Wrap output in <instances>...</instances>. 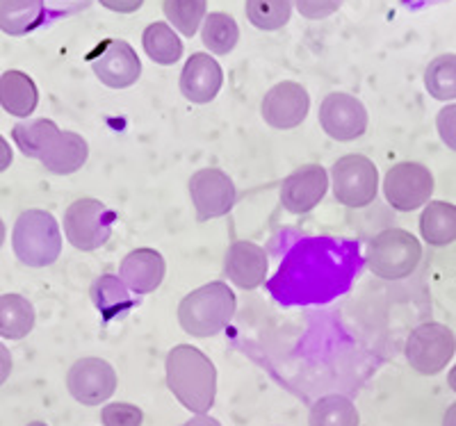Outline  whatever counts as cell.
I'll return each instance as SVG.
<instances>
[{
    "mask_svg": "<svg viewBox=\"0 0 456 426\" xmlns=\"http://www.w3.org/2000/svg\"><path fill=\"white\" fill-rule=\"evenodd\" d=\"M14 255L30 269L55 265L62 253V230L48 210L32 208L19 214L12 229Z\"/></svg>",
    "mask_w": 456,
    "mask_h": 426,
    "instance_id": "3957f363",
    "label": "cell"
},
{
    "mask_svg": "<svg viewBox=\"0 0 456 426\" xmlns=\"http://www.w3.org/2000/svg\"><path fill=\"white\" fill-rule=\"evenodd\" d=\"M222 84V67L208 52H194L181 71V92L194 105H206L217 99Z\"/></svg>",
    "mask_w": 456,
    "mask_h": 426,
    "instance_id": "2e32d148",
    "label": "cell"
},
{
    "mask_svg": "<svg viewBox=\"0 0 456 426\" xmlns=\"http://www.w3.org/2000/svg\"><path fill=\"white\" fill-rule=\"evenodd\" d=\"M311 109V96L304 84L295 80H283L265 94L260 103V115L270 128L276 131H292L306 121Z\"/></svg>",
    "mask_w": 456,
    "mask_h": 426,
    "instance_id": "4fadbf2b",
    "label": "cell"
},
{
    "mask_svg": "<svg viewBox=\"0 0 456 426\" xmlns=\"http://www.w3.org/2000/svg\"><path fill=\"white\" fill-rule=\"evenodd\" d=\"M420 235L429 246H447L456 242V205L447 201H429L420 214Z\"/></svg>",
    "mask_w": 456,
    "mask_h": 426,
    "instance_id": "ffe728a7",
    "label": "cell"
},
{
    "mask_svg": "<svg viewBox=\"0 0 456 426\" xmlns=\"http://www.w3.org/2000/svg\"><path fill=\"white\" fill-rule=\"evenodd\" d=\"M436 131L441 135L443 144L456 153V103L445 105V108L436 115Z\"/></svg>",
    "mask_w": 456,
    "mask_h": 426,
    "instance_id": "d6a6232c",
    "label": "cell"
},
{
    "mask_svg": "<svg viewBox=\"0 0 456 426\" xmlns=\"http://www.w3.org/2000/svg\"><path fill=\"white\" fill-rule=\"evenodd\" d=\"M39 105V89L23 71H5L0 76V108L16 119H28Z\"/></svg>",
    "mask_w": 456,
    "mask_h": 426,
    "instance_id": "d6986e66",
    "label": "cell"
},
{
    "mask_svg": "<svg viewBox=\"0 0 456 426\" xmlns=\"http://www.w3.org/2000/svg\"><path fill=\"white\" fill-rule=\"evenodd\" d=\"M99 3L105 10L117 12V14H133L144 5V0H99Z\"/></svg>",
    "mask_w": 456,
    "mask_h": 426,
    "instance_id": "836d02e7",
    "label": "cell"
},
{
    "mask_svg": "<svg viewBox=\"0 0 456 426\" xmlns=\"http://www.w3.org/2000/svg\"><path fill=\"white\" fill-rule=\"evenodd\" d=\"M167 274V262L160 251L142 246L130 251L119 265V278L133 294H151L162 285Z\"/></svg>",
    "mask_w": 456,
    "mask_h": 426,
    "instance_id": "e0dca14e",
    "label": "cell"
},
{
    "mask_svg": "<svg viewBox=\"0 0 456 426\" xmlns=\"http://www.w3.org/2000/svg\"><path fill=\"white\" fill-rule=\"evenodd\" d=\"M456 354V335L447 324L425 322L409 333L404 344L406 363L422 376L441 374Z\"/></svg>",
    "mask_w": 456,
    "mask_h": 426,
    "instance_id": "8992f818",
    "label": "cell"
},
{
    "mask_svg": "<svg viewBox=\"0 0 456 426\" xmlns=\"http://www.w3.org/2000/svg\"><path fill=\"white\" fill-rule=\"evenodd\" d=\"M292 7H295V0H247L244 12L251 26L265 32H274L290 21Z\"/></svg>",
    "mask_w": 456,
    "mask_h": 426,
    "instance_id": "f546056e",
    "label": "cell"
},
{
    "mask_svg": "<svg viewBox=\"0 0 456 426\" xmlns=\"http://www.w3.org/2000/svg\"><path fill=\"white\" fill-rule=\"evenodd\" d=\"M162 12L174 30L185 36H194L206 21L208 0H165Z\"/></svg>",
    "mask_w": 456,
    "mask_h": 426,
    "instance_id": "f1b7e54d",
    "label": "cell"
},
{
    "mask_svg": "<svg viewBox=\"0 0 456 426\" xmlns=\"http://www.w3.org/2000/svg\"><path fill=\"white\" fill-rule=\"evenodd\" d=\"M203 46L213 55H228L240 42V28L226 12H210L201 26Z\"/></svg>",
    "mask_w": 456,
    "mask_h": 426,
    "instance_id": "484cf974",
    "label": "cell"
},
{
    "mask_svg": "<svg viewBox=\"0 0 456 426\" xmlns=\"http://www.w3.org/2000/svg\"><path fill=\"white\" fill-rule=\"evenodd\" d=\"M35 306L21 294H0V338L23 340L35 328Z\"/></svg>",
    "mask_w": 456,
    "mask_h": 426,
    "instance_id": "7402d4cb",
    "label": "cell"
},
{
    "mask_svg": "<svg viewBox=\"0 0 456 426\" xmlns=\"http://www.w3.org/2000/svg\"><path fill=\"white\" fill-rule=\"evenodd\" d=\"M92 301L96 306V310L103 315L105 322H112L114 317H119L124 315L126 310L133 308V292L124 285L119 276H112V274H103L99 276L96 281H94L92 290Z\"/></svg>",
    "mask_w": 456,
    "mask_h": 426,
    "instance_id": "603a6c76",
    "label": "cell"
},
{
    "mask_svg": "<svg viewBox=\"0 0 456 426\" xmlns=\"http://www.w3.org/2000/svg\"><path fill=\"white\" fill-rule=\"evenodd\" d=\"M333 197L340 205L352 210L368 208L379 194V169L370 157L347 153L333 162L331 172Z\"/></svg>",
    "mask_w": 456,
    "mask_h": 426,
    "instance_id": "5b68a950",
    "label": "cell"
},
{
    "mask_svg": "<svg viewBox=\"0 0 456 426\" xmlns=\"http://www.w3.org/2000/svg\"><path fill=\"white\" fill-rule=\"evenodd\" d=\"M434 194V173L422 162H397L384 176V197L397 213L425 208Z\"/></svg>",
    "mask_w": 456,
    "mask_h": 426,
    "instance_id": "ba28073f",
    "label": "cell"
},
{
    "mask_svg": "<svg viewBox=\"0 0 456 426\" xmlns=\"http://www.w3.org/2000/svg\"><path fill=\"white\" fill-rule=\"evenodd\" d=\"M117 214L99 198H78L64 210V237L78 251H96L108 245Z\"/></svg>",
    "mask_w": 456,
    "mask_h": 426,
    "instance_id": "52a82bcc",
    "label": "cell"
},
{
    "mask_svg": "<svg viewBox=\"0 0 456 426\" xmlns=\"http://www.w3.org/2000/svg\"><path fill=\"white\" fill-rule=\"evenodd\" d=\"M190 198H192L194 213L199 221H210V219L226 217L233 210L238 201V189H235L233 178L217 166H206L199 169L190 178Z\"/></svg>",
    "mask_w": 456,
    "mask_h": 426,
    "instance_id": "9c48e42d",
    "label": "cell"
},
{
    "mask_svg": "<svg viewBox=\"0 0 456 426\" xmlns=\"http://www.w3.org/2000/svg\"><path fill=\"white\" fill-rule=\"evenodd\" d=\"M57 133H60V128L51 119L21 121V124H16L12 128V140H14V144L19 146V151L23 156L39 160Z\"/></svg>",
    "mask_w": 456,
    "mask_h": 426,
    "instance_id": "4316f807",
    "label": "cell"
},
{
    "mask_svg": "<svg viewBox=\"0 0 456 426\" xmlns=\"http://www.w3.org/2000/svg\"><path fill=\"white\" fill-rule=\"evenodd\" d=\"M101 422H103V426H142L144 424V413L135 404L114 401V404L103 406Z\"/></svg>",
    "mask_w": 456,
    "mask_h": 426,
    "instance_id": "4dcf8cb0",
    "label": "cell"
},
{
    "mask_svg": "<svg viewBox=\"0 0 456 426\" xmlns=\"http://www.w3.org/2000/svg\"><path fill=\"white\" fill-rule=\"evenodd\" d=\"M447 385H450L452 390L456 392V365L450 369V374H447Z\"/></svg>",
    "mask_w": 456,
    "mask_h": 426,
    "instance_id": "f35d334b",
    "label": "cell"
},
{
    "mask_svg": "<svg viewBox=\"0 0 456 426\" xmlns=\"http://www.w3.org/2000/svg\"><path fill=\"white\" fill-rule=\"evenodd\" d=\"M443 426H456V401L450 406L443 415Z\"/></svg>",
    "mask_w": 456,
    "mask_h": 426,
    "instance_id": "74e56055",
    "label": "cell"
},
{
    "mask_svg": "<svg viewBox=\"0 0 456 426\" xmlns=\"http://www.w3.org/2000/svg\"><path fill=\"white\" fill-rule=\"evenodd\" d=\"M142 46H144L146 55L160 67H171L183 58L181 36L169 23L156 21L146 26L144 35H142Z\"/></svg>",
    "mask_w": 456,
    "mask_h": 426,
    "instance_id": "cb8c5ba5",
    "label": "cell"
},
{
    "mask_svg": "<svg viewBox=\"0 0 456 426\" xmlns=\"http://www.w3.org/2000/svg\"><path fill=\"white\" fill-rule=\"evenodd\" d=\"M308 426H361V415L352 399L342 395H327L313 404Z\"/></svg>",
    "mask_w": 456,
    "mask_h": 426,
    "instance_id": "d4e9b609",
    "label": "cell"
},
{
    "mask_svg": "<svg viewBox=\"0 0 456 426\" xmlns=\"http://www.w3.org/2000/svg\"><path fill=\"white\" fill-rule=\"evenodd\" d=\"M422 261L420 239L404 229H386L365 251V265L377 278L402 281L409 278Z\"/></svg>",
    "mask_w": 456,
    "mask_h": 426,
    "instance_id": "277c9868",
    "label": "cell"
},
{
    "mask_svg": "<svg viewBox=\"0 0 456 426\" xmlns=\"http://www.w3.org/2000/svg\"><path fill=\"white\" fill-rule=\"evenodd\" d=\"M7 239V229H5V221L0 219V249H3V245H5Z\"/></svg>",
    "mask_w": 456,
    "mask_h": 426,
    "instance_id": "ab89813d",
    "label": "cell"
},
{
    "mask_svg": "<svg viewBox=\"0 0 456 426\" xmlns=\"http://www.w3.org/2000/svg\"><path fill=\"white\" fill-rule=\"evenodd\" d=\"M167 388L187 411L206 415L217 399V367L201 349L178 344L165 360Z\"/></svg>",
    "mask_w": 456,
    "mask_h": 426,
    "instance_id": "6da1fadb",
    "label": "cell"
},
{
    "mask_svg": "<svg viewBox=\"0 0 456 426\" xmlns=\"http://www.w3.org/2000/svg\"><path fill=\"white\" fill-rule=\"evenodd\" d=\"M28 426H48V424H46V422H30Z\"/></svg>",
    "mask_w": 456,
    "mask_h": 426,
    "instance_id": "60d3db41",
    "label": "cell"
},
{
    "mask_svg": "<svg viewBox=\"0 0 456 426\" xmlns=\"http://www.w3.org/2000/svg\"><path fill=\"white\" fill-rule=\"evenodd\" d=\"M14 162V153H12V146L5 137L0 135V173L7 172Z\"/></svg>",
    "mask_w": 456,
    "mask_h": 426,
    "instance_id": "d590c367",
    "label": "cell"
},
{
    "mask_svg": "<svg viewBox=\"0 0 456 426\" xmlns=\"http://www.w3.org/2000/svg\"><path fill=\"white\" fill-rule=\"evenodd\" d=\"M238 299L231 285L213 281L183 296L178 303V324L192 338H215L233 322Z\"/></svg>",
    "mask_w": 456,
    "mask_h": 426,
    "instance_id": "7a4b0ae2",
    "label": "cell"
},
{
    "mask_svg": "<svg viewBox=\"0 0 456 426\" xmlns=\"http://www.w3.org/2000/svg\"><path fill=\"white\" fill-rule=\"evenodd\" d=\"M425 87L431 99L450 103L456 99V55L443 52L429 62L425 71Z\"/></svg>",
    "mask_w": 456,
    "mask_h": 426,
    "instance_id": "83f0119b",
    "label": "cell"
},
{
    "mask_svg": "<svg viewBox=\"0 0 456 426\" xmlns=\"http://www.w3.org/2000/svg\"><path fill=\"white\" fill-rule=\"evenodd\" d=\"M183 426H222V424H219V420H215V417L210 415H197L192 417V420H187Z\"/></svg>",
    "mask_w": 456,
    "mask_h": 426,
    "instance_id": "8d00e7d4",
    "label": "cell"
},
{
    "mask_svg": "<svg viewBox=\"0 0 456 426\" xmlns=\"http://www.w3.org/2000/svg\"><path fill=\"white\" fill-rule=\"evenodd\" d=\"M94 76L110 89H128L140 80V55L124 39H105L89 52Z\"/></svg>",
    "mask_w": 456,
    "mask_h": 426,
    "instance_id": "30bf717a",
    "label": "cell"
},
{
    "mask_svg": "<svg viewBox=\"0 0 456 426\" xmlns=\"http://www.w3.org/2000/svg\"><path fill=\"white\" fill-rule=\"evenodd\" d=\"M331 176L322 165H301L281 185V205L290 214H306L327 197Z\"/></svg>",
    "mask_w": 456,
    "mask_h": 426,
    "instance_id": "5bb4252c",
    "label": "cell"
},
{
    "mask_svg": "<svg viewBox=\"0 0 456 426\" xmlns=\"http://www.w3.org/2000/svg\"><path fill=\"white\" fill-rule=\"evenodd\" d=\"M224 271H226L228 281L238 285L240 290H256L267 278L270 261L260 245L249 242V239H235L226 251Z\"/></svg>",
    "mask_w": 456,
    "mask_h": 426,
    "instance_id": "9a60e30c",
    "label": "cell"
},
{
    "mask_svg": "<svg viewBox=\"0 0 456 426\" xmlns=\"http://www.w3.org/2000/svg\"><path fill=\"white\" fill-rule=\"evenodd\" d=\"M117 372L112 365L96 356H87L71 365L67 372V390L83 406H101L117 392Z\"/></svg>",
    "mask_w": 456,
    "mask_h": 426,
    "instance_id": "8fae6325",
    "label": "cell"
},
{
    "mask_svg": "<svg viewBox=\"0 0 456 426\" xmlns=\"http://www.w3.org/2000/svg\"><path fill=\"white\" fill-rule=\"evenodd\" d=\"M317 119H320L322 131L336 141H354L363 137L370 124L365 105L356 96L345 94V92H333L324 96Z\"/></svg>",
    "mask_w": 456,
    "mask_h": 426,
    "instance_id": "7c38bea8",
    "label": "cell"
},
{
    "mask_svg": "<svg viewBox=\"0 0 456 426\" xmlns=\"http://www.w3.org/2000/svg\"><path fill=\"white\" fill-rule=\"evenodd\" d=\"M44 0H0V30L10 36L30 35L44 23Z\"/></svg>",
    "mask_w": 456,
    "mask_h": 426,
    "instance_id": "44dd1931",
    "label": "cell"
},
{
    "mask_svg": "<svg viewBox=\"0 0 456 426\" xmlns=\"http://www.w3.org/2000/svg\"><path fill=\"white\" fill-rule=\"evenodd\" d=\"M12 374V354L5 344L0 342V385H5Z\"/></svg>",
    "mask_w": 456,
    "mask_h": 426,
    "instance_id": "e575fe53",
    "label": "cell"
},
{
    "mask_svg": "<svg viewBox=\"0 0 456 426\" xmlns=\"http://www.w3.org/2000/svg\"><path fill=\"white\" fill-rule=\"evenodd\" d=\"M89 157V144L83 135L73 131H60L44 156L39 157L46 172L55 173V176H71V173L80 172Z\"/></svg>",
    "mask_w": 456,
    "mask_h": 426,
    "instance_id": "ac0fdd59",
    "label": "cell"
},
{
    "mask_svg": "<svg viewBox=\"0 0 456 426\" xmlns=\"http://www.w3.org/2000/svg\"><path fill=\"white\" fill-rule=\"evenodd\" d=\"M342 0H295V7L304 19L311 21H320V19H329L340 10Z\"/></svg>",
    "mask_w": 456,
    "mask_h": 426,
    "instance_id": "1f68e13d",
    "label": "cell"
}]
</instances>
